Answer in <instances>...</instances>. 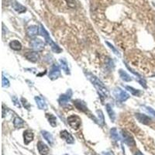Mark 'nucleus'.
I'll use <instances>...</instances> for the list:
<instances>
[{
  "mask_svg": "<svg viewBox=\"0 0 155 155\" xmlns=\"http://www.w3.org/2000/svg\"><path fill=\"white\" fill-rule=\"evenodd\" d=\"M112 94H113V96L115 98V99L120 102H125L130 98V95L119 87L114 89Z\"/></svg>",
  "mask_w": 155,
  "mask_h": 155,
  "instance_id": "7ed1b4c3",
  "label": "nucleus"
},
{
  "mask_svg": "<svg viewBox=\"0 0 155 155\" xmlns=\"http://www.w3.org/2000/svg\"><path fill=\"white\" fill-rule=\"evenodd\" d=\"M102 155H114L112 152H103Z\"/></svg>",
  "mask_w": 155,
  "mask_h": 155,
  "instance_id": "473e14b6",
  "label": "nucleus"
},
{
  "mask_svg": "<svg viewBox=\"0 0 155 155\" xmlns=\"http://www.w3.org/2000/svg\"><path fill=\"white\" fill-rule=\"evenodd\" d=\"M60 136L62 137V139L65 140L68 144H72L74 143V140L73 138V137L71 136V134L70 133L67 131V130H63V131L61 132V134H60Z\"/></svg>",
  "mask_w": 155,
  "mask_h": 155,
  "instance_id": "1a4fd4ad",
  "label": "nucleus"
},
{
  "mask_svg": "<svg viewBox=\"0 0 155 155\" xmlns=\"http://www.w3.org/2000/svg\"><path fill=\"white\" fill-rule=\"evenodd\" d=\"M40 33H41V35L43 36V37L45 38L46 41H47V43L50 44L51 49H52V51H54V52L57 53V54H60V53L62 52V49L58 47V44H56V43L53 41L52 39H51V36H50V35L48 34V33L47 32V30L44 29V27H43L42 25H40Z\"/></svg>",
  "mask_w": 155,
  "mask_h": 155,
  "instance_id": "f03ea898",
  "label": "nucleus"
},
{
  "mask_svg": "<svg viewBox=\"0 0 155 155\" xmlns=\"http://www.w3.org/2000/svg\"><path fill=\"white\" fill-rule=\"evenodd\" d=\"M21 103H22V104H23V106L25 107V109H29L30 107V103H28V102L27 101V99H25L24 98H22Z\"/></svg>",
  "mask_w": 155,
  "mask_h": 155,
  "instance_id": "cd10ccee",
  "label": "nucleus"
},
{
  "mask_svg": "<svg viewBox=\"0 0 155 155\" xmlns=\"http://www.w3.org/2000/svg\"><path fill=\"white\" fill-rule=\"evenodd\" d=\"M88 78L92 81V83L94 85V86L96 87L99 93L103 97L106 98L109 96V92L107 90V88L104 85L103 82L98 78L96 76L92 75L91 74H88Z\"/></svg>",
  "mask_w": 155,
  "mask_h": 155,
  "instance_id": "f257e3e1",
  "label": "nucleus"
},
{
  "mask_svg": "<svg viewBox=\"0 0 155 155\" xmlns=\"http://www.w3.org/2000/svg\"><path fill=\"white\" fill-rule=\"evenodd\" d=\"M12 100H13V104H14L16 107H19V108H20L21 106H20V103H19V100L17 99V98H16V96H13V97H12Z\"/></svg>",
  "mask_w": 155,
  "mask_h": 155,
  "instance_id": "c756f323",
  "label": "nucleus"
},
{
  "mask_svg": "<svg viewBox=\"0 0 155 155\" xmlns=\"http://www.w3.org/2000/svg\"><path fill=\"white\" fill-rule=\"evenodd\" d=\"M110 134H111V137L113 138L115 141H119L120 140V137H119L118 131L116 128H112L110 130Z\"/></svg>",
  "mask_w": 155,
  "mask_h": 155,
  "instance_id": "a878e982",
  "label": "nucleus"
},
{
  "mask_svg": "<svg viewBox=\"0 0 155 155\" xmlns=\"http://www.w3.org/2000/svg\"><path fill=\"white\" fill-rule=\"evenodd\" d=\"M38 151L40 155H47L49 153V147L42 141H39L37 144Z\"/></svg>",
  "mask_w": 155,
  "mask_h": 155,
  "instance_id": "9d476101",
  "label": "nucleus"
},
{
  "mask_svg": "<svg viewBox=\"0 0 155 155\" xmlns=\"http://www.w3.org/2000/svg\"><path fill=\"white\" fill-rule=\"evenodd\" d=\"M68 123L74 130H78L81 124V120L78 115H72L68 118Z\"/></svg>",
  "mask_w": 155,
  "mask_h": 155,
  "instance_id": "20e7f679",
  "label": "nucleus"
},
{
  "mask_svg": "<svg viewBox=\"0 0 155 155\" xmlns=\"http://www.w3.org/2000/svg\"><path fill=\"white\" fill-rule=\"evenodd\" d=\"M106 111H107V112H108L109 116L110 119H111L112 122H114V121H115V112H114L113 109H112V108L111 107V106L109 104H107L106 106Z\"/></svg>",
  "mask_w": 155,
  "mask_h": 155,
  "instance_id": "5701e85b",
  "label": "nucleus"
},
{
  "mask_svg": "<svg viewBox=\"0 0 155 155\" xmlns=\"http://www.w3.org/2000/svg\"><path fill=\"white\" fill-rule=\"evenodd\" d=\"M60 74H61V70H60L59 66L57 64H54L49 71V78L51 80H55L59 77Z\"/></svg>",
  "mask_w": 155,
  "mask_h": 155,
  "instance_id": "39448f33",
  "label": "nucleus"
},
{
  "mask_svg": "<svg viewBox=\"0 0 155 155\" xmlns=\"http://www.w3.org/2000/svg\"><path fill=\"white\" fill-rule=\"evenodd\" d=\"M13 7L16 12H18V13H24L26 12V8L24 6H23L22 5H20V3L16 2V1H13Z\"/></svg>",
  "mask_w": 155,
  "mask_h": 155,
  "instance_id": "aec40b11",
  "label": "nucleus"
},
{
  "mask_svg": "<svg viewBox=\"0 0 155 155\" xmlns=\"http://www.w3.org/2000/svg\"><path fill=\"white\" fill-rule=\"evenodd\" d=\"M71 96H72V92H71V89H68L66 93L62 94V96H60L59 99H58L60 105L64 106V105L67 104V103L70 101V99H71Z\"/></svg>",
  "mask_w": 155,
  "mask_h": 155,
  "instance_id": "423d86ee",
  "label": "nucleus"
},
{
  "mask_svg": "<svg viewBox=\"0 0 155 155\" xmlns=\"http://www.w3.org/2000/svg\"><path fill=\"white\" fill-rule=\"evenodd\" d=\"M46 117H47V119H48L49 123L51 125V126H52V127H56V126H57V119H56V117H55V116L53 115V114L47 113V114H46Z\"/></svg>",
  "mask_w": 155,
  "mask_h": 155,
  "instance_id": "6ab92c4d",
  "label": "nucleus"
},
{
  "mask_svg": "<svg viewBox=\"0 0 155 155\" xmlns=\"http://www.w3.org/2000/svg\"><path fill=\"white\" fill-rule=\"evenodd\" d=\"M41 134L43 135V137H44V139L47 141V142L50 144L51 145L53 144V143H54V138H53V136L52 134H50L49 132L45 131V130H43V131H41Z\"/></svg>",
  "mask_w": 155,
  "mask_h": 155,
  "instance_id": "f3484780",
  "label": "nucleus"
},
{
  "mask_svg": "<svg viewBox=\"0 0 155 155\" xmlns=\"http://www.w3.org/2000/svg\"><path fill=\"white\" fill-rule=\"evenodd\" d=\"M13 124L16 128H22L24 126V121L20 117H16L13 120Z\"/></svg>",
  "mask_w": 155,
  "mask_h": 155,
  "instance_id": "b1692460",
  "label": "nucleus"
},
{
  "mask_svg": "<svg viewBox=\"0 0 155 155\" xmlns=\"http://www.w3.org/2000/svg\"><path fill=\"white\" fill-rule=\"evenodd\" d=\"M126 88L129 91V92H130V93H131L132 95H134V96H140L141 95V93H142L141 91L138 90V89H135V88H133V87L126 86Z\"/></svg>",
  "mask_w": 155,
  "mask_h": 155,
  "instance_id": "393cba45",
  "label": "nucleus"
},
{
  "mask_svg": "<svg viewBox=\"0 0 155 155\" xmlns=\"http://www.w3.org/2000/svg\"><path fill=\"white\" fill-rule=\"evenodd\" d=\"M136 118L137 119V120L140 121L143 124L147 125L151 122V119L147 115H144V114L136 113Z\"/></svg>",
  "mask_w": 155,
  "mask_h": 155,
  "instance_id": "9b49d317",
  "label": "nucleus"
},
{
  "mask_svg": "<svg viewBox=\"0 0 155 155\" xmlns=\"http://www.w3.org/2000/svg\"><path fill=\"white\" fill-rule=\"evenodd\" d=\"M27 32L28 36H36V35L38 33V32H39V28H38L37 26H35V25L30 26V27H29L28 28H27Z\"/></svg>",
  "mask_w": 155,
  "mask_h": 155,
  "instance_id": "2eb2a0df",
  "label": "nucleus"
},
{
  "mask_svg": "<svg viewBox=\"0 0 155 155\" xmlns=\"http://www.w3.org/2000/svg\"><path fill=\"white\" fill-rule=\"evenodd\" d=\"M74 105H75V106L77 107L78 109L81 110L82 112H88V108L86 107L85 103H83L82 101H81V100H76V101L74 102Z\"/></svg>",
  "mask_w": 155,
  "mask_h": 155,
  "instance_id": "a211bd4d",
  "label": "nucleus"
},
{
  "mask_svg": "<svg viewBox=\"0 0 155 155\" xmlns=\"http://www.w3.org/2000/svg\"><path fill=\"white\" fill-rule=\"evenodd\" d=\"M60 64H61V67L62 68L64 71L67 74H70V70H69L68 65L67 62H66V60L65 58H61L60 59Z\"/></svg>",
  "mask_w": 155,
  "mask_h": 155,
  "instance_id": "4be33fe9",
  "label": "nucleus"
},
{
  "mask_svg": "<svg viewBox=\"0 0 155 155\" xmlns=\"http://www.w3.org/2000/svg\"><path fill=\"white\" fill-rule=\"evenodd\" d=\"M106 43L107 45H108L110 49H112V51H113V52L115 53V54H116V55L119 56V52H118V51H117V50H116V49L115 48V47H113V46L112 45V44H111V43H109V42H106Z\"/></svg>",
  "mask_w": 155,
  "mask_h": 155,
  "instance_id": "7c9ffc66",
  "label": "nucleus"
},
{
  "mask_svg": "<svg viewBox=\"0 0 155 155\" xmlns=\"http://www.w3.org/2000/svg\"><path fill=\"white\" fill-rule=\"evenodd\" d=\"M135 155H144V154H143L141 151H137V153H135Z\"/></svg>",
  "mask_w": 155,
  "mask_h": 155,
  "instance_id": "72a5a7b5",
  "label": "nucleus"
},
{
  "mask_svg": "<svg viewBox=\"0 0 155 155\" xmlns=\"http://www.w3.org/2000/svg\"><path fill=\"white\" fill-rule=\"evenodd\" d=\"M30 45L34 50L40 51V50L43 49V47L45 46V43L40 39H34L30 42Z\"/></svg>",
  "mask_w": 155,
  "mask_h": 155,
  "instance_id": "6e6552de",
  "label": "nucleus"
},
{
  "mask_svg": "<svg viewBox=\"0 0 155 155\" xmlns=\"http://www.w3.org/2000/svg\"><path fill=\"white\" fill-rule=\"evenodd\" d=\"M9 47L14 51H20L22 49V44L19 40H14L9 43Z\"/></svg>",
  "mask_w": 155,
  "mask_h": 155,
  "instance_id": "dca6fc26",
  "label": "nucleus"
},
{
  "mask_svg": "<svg viewBox=\"0 0 155 155\" xmlns=\"http://www.w3.org/2000/svg\"><path fill=\"white\" fill-rule=\"evenodd\" d=\"M33 137H34L33 134L30 130H26V131L24 132V143H25V144H29L31 141H33Z\"/></svg>",
  "mask_w": 155,
  "mask_h": 155,
  "instance_id": "ddd939ff",
  "label": "nucleus"
},
{
  "mask_svg": "<svg viewBox=\"0 0 155 155\" xmlns=\"http://www.w3.org/2000/svg\"><path fill=\"white\" fill-rule=\"evenodd\" d=\"M34 99H35V101H36L37 106L39 107V109H47V103H46L45 101H44V99H42V98L40 97V96H36V97L34 98Z\"/></svg>",
  "mask_w": 155,
  "mask_h": 155,
  "instance_id": "f8f14e48",
  "label": "nucleus"
},
{
  "mask_svg": "<svg viewBox=\"0 0 155 155\" xmlns=\"http://www.w3.org/2000/svg\"><path fill=\"white\" fill-rule=\"evenodd\" d=\"M122 136L123 137V141L126 143V144L128 145L129 147H134L136 145L135 141L134 140V138L132 137V136L130 135L129 133L123 130L122 131Z\"/></svg>",
  "mask_w": 155,
  "mask_h": 155,
  "instance_id": "0eeeda50",
  "label": "nucleus"
},
{
  "mask_svg": "<svg viewBox=\"0 0 155 155\" xmlns=\"http://www.w3.org/2000/svg\"><path fill=\"white\" fill-rule=\"evenodd\" d=\"M65 155H68V154H65Z\"/></svg>",
  "mask_w": 155,
  "mask_h": 155,
  "instance_id": "f704fd0d",
  "label": "nucleus"
},
{
  "mask_svg": "<svg viewBox=\"0 0 155 155\" xmlns=\"http://www.w3.org/2000/svg\"><path fill=\"white\" fill-rule=\"evenodd\" d=\"M119 74L121 78V79L123 80L124 81H127V82H129V81H132V78H130V76L129 75V74L125 71H123V69H120V70L119 71Z\"/></svg>",
  "mask_w": 155,
  "mask_h": 155,
  "instance_id": "412c9836",
  "label": "nucleus"
},
{
  "mask_svg": "<svg viewBox=\"0 0 155 155\" xmlns=\"http://www.w3.org/2000/svg\"><path fill=\"white\" fill-rule=\"evenodd\" d=\"M144 108H145L144 109L146 110V111L148 112V113L150 114V115H153V116H154V117H155V111L153 109L150 108V107H148V106H145Z\"/></svg>",
  "mask_w": 155,
  "mask_h": 155,
  "instance_id": "c85d7f7f",
  "label": "nucleus"
},
{
  "mask_svg": "<svg viewBox=\"0 0 155 155\" xmlns=\"http://www.w3.org/2000/svg\"><path fill=\"white\" fill-rule=\"evenodd\" d=\"M2 87L3 88H7V87L9 86V80L5 77H2Z\"/></svg>",
  "mask_w": 155,
  "mask_h": 155,
  "instance_id": "bb28decb",
  "label": "nucleus"
},
{
  "mask_svg": "<svg viewBox=\"0 0 155 155\" xmlns=\"http://www.w3.org/2000/svg\"><path fill=\"white\" fill-rule=\"evenodd\" d=\"M66 1L68 2V4L71 7H74L75 6V0H66Z\"/></svg>",
  "mask_w": 155,
  "mask_h": 155,
  "instance_id": "2f4dec72",
  "label": "nucleus"
},
{
  "mask_svg": "<svg viewBox=\"0 0 155 155\" xmlns=\"http://www.w3.org/2000/svg\"><path fill=\"white\" fill-rule=\"evenodd\" d=\"M25 57L27 59L32 62H36L39 59V54L37 52H28L25 54Z\"/></svg>",
  "mask_w": 155,
  "mask_h": 155,
  "instance_id": "4468645a",
  "label": "nucleus"
}]
</instances>
